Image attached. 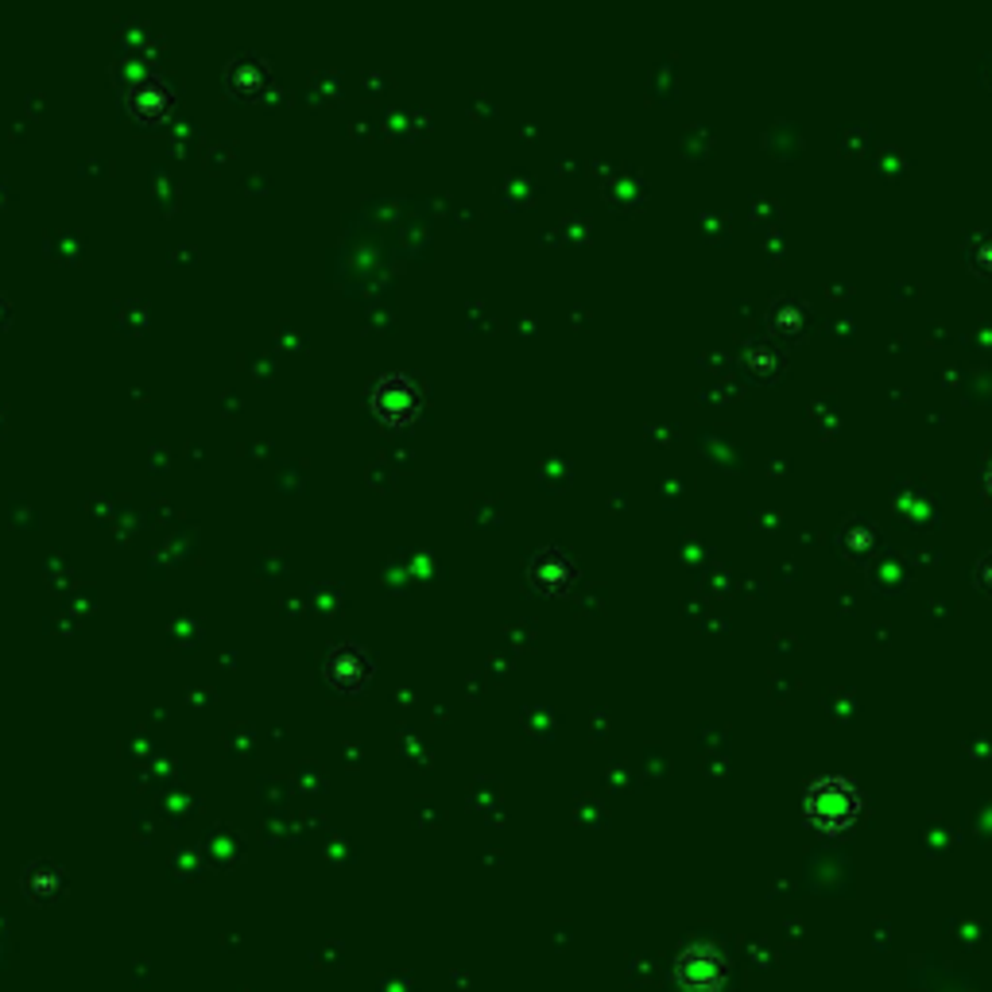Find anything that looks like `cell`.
<instances>
[{"instance_id":"1","label":"cell","mask_w":992,"mask_h":992,"mask_svg":"<svg viewBox=\"0 0 992 992\" xmlns=\"http://www.w3.org/2000/svg\"><path fill=\"white\" fill-rule=\"evenodd\" d=\"M810 803H815V815H822V818H845L853 810V795L842 788V783H826V788H818Z\"/></svg>"}]
</instances>
